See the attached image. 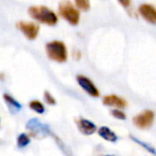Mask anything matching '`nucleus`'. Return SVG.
Wrapping results in <instances>:
<instances>
[{
	"label": "nucleus",
	"instance_id": "f257e3e1",
	"mask_svg": "<svg viewBox=\"0 0 156 156\" xmlns=\"http://www.w3.org/2000/svg\"><path fill=\"white\" fill-rule=\"evenodd\" d=\"M30 17L47 26H55L58 21V15L45 5H33L28 10Z\"/></svg>",
	"mask_w": 156,
	"mask_h": 156
},
{
	"label": "nucleus",
	"instance_id": "f03ea898",
	"mask_svg": "<svg viewBox=\"0 0 156 156\" xmlns=\"http://www.w3.org/2000/svg\"><path fill=\"white\" fill-rule=\"evenodd\" d=\"M46 53L50 60L58 63H65L68 58L67 47L61 41H53L47 43Z\"/></svg>",
	"mask_w": 156,
	"mask_h": 156
},
{
	"label": "nucleus",
	"instance_id": "7ed1b4c3",
	"mask_svg": "<svg viewBox=\"0 0 156 156\" xmlns=\"http://www.w3.org/2000/svg\"><path fill=\"white\" fill-rule=\"evenodd\" d=\"M58 14L71 26H78L80 23L79 9L69 0H63L58 4Z\"/></svg>",
	"mask_w": 156,
	"mask_h": 156
},
{
	"label": "nucleus",
	"instance_id": "20e7f679",
	"mask_svg": "<svg viewBox=\"0 0 156 156\" xmlns=\"http://www.w3.org/2000/svg\"><path fill=\"white\" fill-rule=\"evenodd\" d=\"M154 112L150 111V109H146V111L141 112L140 114L136 115L133 118V123L138 129H149L152 126L153 121H154Z\"/></svg>",
	"mask_w": 156,
	"mask_h": 156
},
{
	"label": "nucleus",
	"instance_id": "39448f33",
	"mask_svg": "<svg viewBox=\"0 0 156 156\" xmlns=\"http://www.w3.org/2000/svg\"><path fill=\"white\" fill-rule=\"evenodd\" d=\"M17 28L23 32V34L30 41H34L37 38L39 33V26L35 23L20 20L17 23Z\"/></svg>",
	"mask_w": 156,
	"mask_h": 156
},
{
	"label": "nucleus",
	"instance_id": "423d86ee",
	"mask_svg": "<svg viewBox=\"0 0 156 156\" xmlns=\"http://www.w3.org/2000/svg\"><path fill=\"white\" fill-rule=\"evenodd\" d=\"M138 14L151 25H156V8L153 4L142 3L138 6Z\"/></svg>",
	"mask_w": 156,
	"mask_h": 156
},
{
	"label": "nucleus",
	"instance_id": "0eeeda50",
	"mask_svg": "<svg viewBox=\"0 0 156 156\" xmlns=\"http://www.w3.org/2000/svg\"><path fill=\"white\" fill-rule=\"evenodd\" d=\"M76 81H78L79 85L82 87L83 90H85L89 96L94 97V98H98L100 96V91L96 87V85L93 83V81L90 79H88L87 76H82V74H79L76 76Z\"/></svg>",
	"mask_w": 156,
	"mask_h": 156
},
{
	"label": "nucleus",
	"instance_id": "6e6552de",
	"mask_svg": "<svg viewBox=\"0 0 156 156\" xmlns=\"http://www.w3.org/2000/svg\"><path fill=\"white\" fill-rule=\"evenodd\" d=\"M103 104L107 105V106H114L118 107V108H125L127 106V102L125 99L121 98L116 94H109V96H105L102 100Z\"/></svg>",
	"mask_w": 156,
	"mask_h": 156
},
{
	"label": "nucleus",
	"instance_id": "1a4fd4ad",
	"mask_svg": "<svg viewBox=\"0 0 156 156\" xmlns=\"http://www.w3.org/2000/svg\"><path fill=\"white\" fill-rule=\"evenodd\" d=\"M76 125L80 132L84 135H93L94 132L97 131V126L94 122L89 121L84 118H79L76 120Z\"/></svg>",
	"mask_w": 156,
	"mask_h": 156
},
{
	"label": "nucleus",
	"instance_id": "9d476101",
	"mask_svg": "<svg viewBox=\"0 0 156 156\" xmlns=\"http://www.w3.org/2000/svg\"><path fill=\"white\" fill-rule=\"evenodd\" d=\"M27 129H30L33 134H37V133H41L44 135V133H48L49 129L48 126H46L45 124H43L38 119H31L29 122L27 123Z\"/></svg>",
	"mask_w": 156,
	"mask_h": 156
},
{
	"label": "nucleus",
	"instance_id": "9b49d317",
	"mask_svg": "<svg viewBox=\"0 0 156 156\" xmlns=\"http://www.w3.org/2000/svg\"><path fill=\"white\" fill-rule=\"evenodd\" d=\"M98 134L100 137H102L104 140L109 141V142H116L118 139L117 135L107 126H101L100 129H98Z\"/></svg>",
	"mask_w": 156,
	"mask_h": 156
},
{
	"label": "nucleus",
	"instance_id": "f8f14e48",
	"mask_svg": "<svg viewBox=\"0 0 156 156\" xmlns=\"http://www.w3.org/2000/svg\"><path fill=\"white\" fill-rule=\"evenodd\" d=\"M3 99H4V101L8 103L9 107H10L12 113H16V112H19L21 109V104L18 101L15 100L12 96H10V94H4Z\"/></svg>",
	"mask_w": 156,
	"mask_h": 156
},
{
	"label": "nucleus",
	"instance_id": "ddd939ff",
	"mask_svg": "<svg viewBox=\"0 0 156 156\" xmlns=\"http://www.w3.org/2000/svg\"><path fill=\"white\" fill-rule=\"evenodd\" d=\"M29 107L32 109V111H34L35 113H37V114H44L45 113V107H44L43 103L39 102V101H37V100L31 101L30 104H29Z\"/></svg>",
	"mask_w": 156,
	"mask_h": 156
},
{
	"label": "nucleus",
	"instance_id": "4468645a",
	"mask_svg": "<svg viewBox=\"0 0 156 156\" xmlns=\"http://www.w3.org/2000/svg\"><path fill=\"white\" fill-rule=\"evenodd\" d=\"M29 144H30V137L27 135V134L23 133L18 136V138H17V146H18L20 149L27 147Z\"/></svg>",
	"mask_w": 156,
	"mask_h": 156
},
{
	"label": "nucleus",
	"instance_id": "2eb2a0df",
	"mask_svg": "<svg viewBox=\"0 0 156 156\" xmlns=\"http://www.w3.org/2000/svg\"><path fill=\"white\" fill-rule=\"evenodd\" d=\"M76 6L81 11H88L90 9V1L89 0H74Z\"/></svg>",
	"mask_w": 156,
	"mask_h": 156
},
{
	"label": "nucleus",
	"instance_id": "dca6fc26",
	"mask_svg": "<svg viewBox=\"0 0 156 156\" xmlns=\"http://www.w3.org/2000/svg\"><path fill=\"white\" fill-rule=\"evenodd\" d=\"M131 137V139L133 140V141H135L136 144H138L139 146H141V147H144V149H146L147 151H149L150 153H152V154H154V155H156V150L153 147H151V146H149V144H147L146 142H144V141H141V140H139V139H137L136 137H134V136H129Z\"/></svg>",
	"mask_w": 156,
	"mask_h": 156
},
{
	"label": "nucleus",
	"instance_id": "f3484780",
	"mask_svg": "<svg viewBox=\"0 0 156 156\" xmlns=\"http://www.w3.org/2000/svg\"><path fill=\"white\" fill-rule=\"evenodd\" d=\"M111 114H112V116H113V117L117 118V119H120V120H125V119H126V116H125V114L122 111H120V109H112Z\"/></svg>",
	"mask_w": 156,
	"mask_h": 156
},
{
	"label": "nucleus",
	"instance_id": "a211bd4d",
	"mask_svg": "<svg viewBox=\"0 0 156 156\" xmlns=\"http://www.w3.org/2000/svg\"><path fill=\"white\" fill-rule=\"evenodd\" d=\"M44 99H45V101L49 105H55L56 104L55 99L53 98V96H52L49 91H45V94H44Z\"/></svg>",
	"mask_w": 156,
	"mask_h": 156
},
{
	"label": "nucleus",
	"instance_id": "6ab92c4d",
	"mask_svg": "<svg viewBox=\"0 0 156 156\" xmlns=\"http://www.w3.org/2000/svg\"><path fill=\"white\" fill-rule=\"evenodd\" d=\"M118 2H119L124 9H129V6H131V4H132V0H118Z\"/></svg>",
	"mask_w": 156,
	"mask_h": 156
},
{
	"label": "nucleus",
	"instance_id": "aec40b11",
	"mask_svg": "<svg viewBox=\"0 0 156 156\" xmlns=\"http://www.w3.org/2000/svg\"><path fill=\"white\" fill-rule=\"evenodd\" d=\"M72 55H73V58L74 60H80L81 56H82V54H81V52L79 51V50H74L73 52H72Z\"/></svg>",
	"mask_w": 156,
	"mask_h": 156
},
{
	"label": "nucleus",
	"instance_id": "412c9836",
	"mask_svg": "<svg viewBox=\"0 0 156 156\" xmlns=\"http://www.w3.org/2000/svg\"><path fill=\"white\" fill-rule=\"evenodd\" d=\"M107 156H114V155H107Z\"/></svg>",
	"mask_w": 156,
	"mask_h": 156
}]
</instances>
